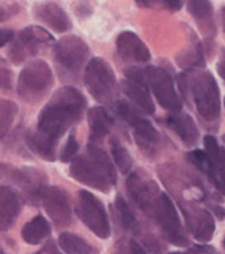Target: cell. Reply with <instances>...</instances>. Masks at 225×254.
Listing matches in <instances>:
<instances>
[{"label": "cell", "instance_id": "1", "mask_svg": "<svg viewBox=\"0 0 225 254\" xmlns=\"http://www.w3.org/2000/svg\"><path fill=\"white\" fill-rule=\"evenodd\" d=\"M86 99L73 86L57 89L42 109L36 132L27 135V145L46 161H55L56 145L62 135L83 115Z\"/></svg>", "mask_w": 225, "mask_h": 254}, {"label": "cell", "instance_id": "2", "mask_svg": "<svg viewBox=\"0 0 225 254\" xmlns=\"http://www.w3.org/2000/svg\"><path fill=\"white\" fill-rule=\"evenodd\" d=\"M178 85L185 98L191 96L199 117L205 121H217L221 114V98L217 80L208 70H185L179 75Z\"/></svg>", "mask_w": 225, "mask_h": 254}, {"label": "cell", "instance_id": "3", "mask_svg": "<svg viewBox=\"0 0 225 254\" xmlns=\"http://www.w3.org/2000/svg\"><path fill=\"white\" fill-rule=\"evenodd\" d=\"M70 175L76 181L102 192H108L116 186L115 165L105 151L95 144L88 145L85 155L72 161Z\"/></svg>", "mask_w": 225, "mask_h": 254}, {"label": "cell", "instance_id": "4", "mask_svg": "<svg viewBox=\"0 0 225 254\" xmlns=\"http://www.w3.org/2000/svg\"><path fill=\"white\" fill-rule=\"evenodd\" d=\"M89 58V46L79 36H65L55 45L53 61L62 79L75 80Z\"/></svg>", "mask_w": 225, "mask_h": 254}, {"label": "cell", "instance_id": "5", "mask_svg": "<svg viewBox=\"0 0 225 254\" xmlns=\"http://www.w3.org/2000/svg\"><path fill=\"white\" fill-rule=\"evenodd\" d=\"M83 82L89 94L101 104H112L118 95V82L113 69L102 58H93L88 62Z\"/></svg>", "mask_w": 225, "mask_h": 254}, {"label": "cell", "instance_id": "6", "mask_svg": "<svg viewBox=\"0 0 225 254\" xmlns=\"http://www.w3.org/2000/svg\"><path fill=\"white\" fill-rule=\"evenodd\" d=\"M53 85V72L45 61H30L17 79V94L27 102L42 99Z\"/></svg>", "mask_w": 225, "mask_h": 254}, {"label": "cell", "instance_id": "7", "mask_svg": "<svg viewBox=\"0 0 225 254\" xmlns=\"http://www.w3.org/2000/svg\"><path fill=\"white\" fill-rule=\"evenodd\" d=\"M76 213L82 223L99 239H108L111 236V224L106 214L105 205L96 198L92 192L80 190L78 192Z\"/></svg>", "mask_w": 225, "mask_h": 254}, {"label": "cell", "instance_id": "8", "mask_svg": "<svg viewBox=\"0 0 225 254\" xmlns=\"http://www.w3.org/2000/svg\"><path fill=\"white\" fill-rule=\"evenodd\" d=\"M154 214H155L157 223L161 227V231L167 241H169L173 246H179V247L188 246L189 240L186 237L184 226L178 215L176 207L168 194H165V192L159 194L155 208H154Z\"/></svg>", "mask_w": 225, "mask_h": 254}, {"label": "cell", "instance_id": "9", "mask_svg": "<svg viewBox=\"0 0 225 254\" xmlns=\"http://www.w3.org/2000/svg\"><path fill=\"white\" fill-rule=\"evenodd\" d=\"M148 85L161 107L172 114L181 112L182 99L175 89L172 76L168 70L158 66L145 67Z\"/></svg>", "mask_w": 225, "mask_h": 254}, {"label": "cell", "instance_id": "10", "mask_svg": "<svg viewBox=\"0 0 225 254\" xmlns=\"http://www.w3.org/2000/svg\"><path fill=\"white\" fill-rule=\"evenodd\" d=\"M53 36L43 27L29 26L23 29L9 49V58L14 65L22 64L39 52L40 45L52 43Z\"/></svg>", "mask_w": 225, "mask_h": 254}, {"label": "cell", "instance_id": "11", "mask_svg": "<svg viewBox=\"0 0 225 254\" xmlns=\"http://www.w3.org/2000/svg\"><path fill=\"white\" fill-rule=\"evenodd\" d=\"M116 112L120 118L132 128L135 139H136L139 147L145 151H151L155 147V144L159 141V135L157 129L132 105H129L128 102H123V101H118L116 102Z\"/></svg>", "mask_w": 225, "mask_h": 254}, {"label": "cell", "instance_id": "12", "mask_svg": "<svg viewBox=\"0 0 225 254\" xmlns=\"http://www.w3.org/2000/svg\"><path fill=\"white\" fill-rule=\"evenodd\" d=\"M126 79L122 82V91L126 95L135 107L146 115H152L155 112V104L149 94V85L146 79L145 69L128 67Z\"/></svg>", "mask_w": 225, "mask_h": 254}, {"label": "cell", "instance_id": "13", "mask_svg": "<svg viewBox=\"0 0 225 254\" xmlns=\"http://www.w3.org/2000/svg\"><path fill=\"white\" fill-rule=\"evenodd\" d=\"M12 177H13L14 184L20 188L22 195L26 202L32 205L42 202V198L49 186H48L46 175L40 170L26 167V168L12 171Z\"/></svg>", "mask_w": 225, "mask_h": 254}, {"label": "cell", "instance_id": "14", "mask_svg": "<svg viewBox=\"0 0 225 254\" xmlns=\"http://www.w3.org/2000/svg\"><path fill=\"white\" fill-rule=\"evenodd\" d=\"M181 211L185 217L186 227L198 241L207 243L212 239L215 231V220L211 213L202 208L197 202H181Z\"/></svg>", "mask_w": 225, "mask_h": 254}, {"label": "cell", "instance_id": "15", "mask_svg": "<svg viewBox=\"0 0 225 254\" xmlns=\"http://www.w3.org/2000/svg\"><path fill=\"white\" fill-rule=\"evenodd\" d=\"M42 204L49 218L57 228L67 227L72 223V210L66 192L59 187H48Z\"/></svg>", "mask_w": 225, "mask_h": 254}, {"label": "cell", "instance_id": "16", "mask_svg": "<svg viewBox=\"0 0 225 254\" xmlns=\"http://www.w3.org/2000/svg\"><path fill=\"white\" fill-rule=\"evenodd\" d=\"M126 188L128 194L131 195L133 202L145 213L152 214L155 204L158 200L159 194L155 188V184L145 180L144 177L133 173L126 180Z\"/></svg>", "mask_w": 225, "mask_h": 254}, {"label": "cell", "instance_id": "17", "mask_svg": "<svg viewBox=\"0 0 225 254\" xmlns=\"http://www.w3.org/2000/svg\"><path fill=\"white\" fill-rule=\"evenodd\" d=\"M35 16L39 19L42 23H45L48 27H51L52 30L57 33H65L67 30H70L72 22L70 17L67 16L63 7H60L59 4L48 1V3H42L39 6L35 7Z\"/></svg>", "mask_w": 225, "mask_h": 254}, {"label": "cell", "instance_id": "18", "mask_svg": "<svg viewBox=\"0 0 225 254\" xmlns=\"http://www.w3.org/2000/svg\"><path fill=\"white\" fill-rule=\"evenodd\" d=\"M116 49L118 54L133 62H148L151 59V52L142 39L133 32H122L116 39Z\"/></svg>", "mask_w": 225, "mask_h": 254}, {"label": "cell", "instance_id": "19", "mask_svg": "<svg viewBox=\"0 0 225 254\" xmlns=\"http://www.w3.org/2000/svg\"><path fill=\"white\" fill-rule=\"evenodd\" d=\"M20 197L13 188L0 186V231L12 228L20 214Z\"/></svg>", "mask_w": 225, "mask_h": 254}, {"label": "cell", "instance_id": "20", "mask_svg": "<svg viewBox=\"0 0 225 254\" xmlns=\"http://www.w3.org/2000/svg\"><path fill=\"white\" fill-rule=\"evenodd\" d=\"M167 124L188 147H192L198 142V127H197L195 121L192 120L188 114H184L182 111L172 114L167 118Z\"/></svg>", "mask_w": 225, "mask_h": 254}, {"label": "cell", "instance_id": "21", "mask_svg": "<svg viewBox=\"0 0 225 254\" xmlns=\"http://www.w3.org/2000/svg\"><path fill=\"white\" fill-rule=\"evenodd\" d=\"M186 7L191 16L195 19L201 32L212 38L217 32L214 22V9L210 0H186Z\"/></svg>", "mask_w": 225, "mask_h": 254}, {"label": "cell", "instance_id": "22", "mask_svg": "<svg viewBox=\"0 0 225 254\" xmlns=\"http://www.w3.org/2000/svg\"><path fill=\"white\" fill-rule=\"evenodd\" d=\"M49 234H51L49 221L42 215L33 217L22 228V239L30 246L40 244L46 237H49Z\"/></svg>", "mask_w": 225, "mask_h": 254}, {"label": "cell", "instance_id": "23", "mask_svg": "<svg viewBox=\"0 0 225 254\" xmlns=\"http://www.w3.org/2000/svg\"><path fill=\"white\" fill-rule=\"evenodd\" d=\"M88 124L91 129V136L104 138L109 134L113 121L104 107H93L88 111Z\"/></svg>", "mask_w": 225, "mask_h": 254}, {"label": "cell", "instance_id": "24", "mask_svg": "<svg viewBox=\"0 0 225 254\" xmlns=\"http://www.w3.org/2000/svg\"><path fill=\"white\" fill-rule=\"evenodd\" d=\"M204 145H205V152L211 161L214 171L217 173L220 181L225 186V148L220 147L215 136L212 135L204 136Z\"/></svg>", "mask_w": 225, "mask_h": 254}, {"label": "cell", "instance_id": "25", "mask_svg": "<svg viewBox=\"0 0 225 254\" xmlns=\"http://www.w3.org/2000/svg\"><path fill=\"white\" fill-rule=\"evenodd\" d=\"M188 160L191 161L201 173H204V174L207 175L208 180L211 181L215 187L218 188L220 191H223L225 194V186L220 181L218 175L214 171L211 161H210V158H208V155H207L205 151H201V149H194V151H191V152L188 154Z\"/></svg>", "mask_w": 225, "mask_h": 254}, {"label": "cell", "instance_id": "26", "mask_svg": "<svg viewBox=\"0 0 225 254\" xmlns=\"http://www.w3.org/2000/svg\"><path fill=\"white\" fill-rule=\"evenodd\" d=\"M176 64L186 70L204 66L205 65V56H204L202 45L197 40L195 45H191V46L185 48L184 51H181L176 56Z\"/></svg>", "mask_w": 225, "mask_h": 254}, {"label": "cell", "instance_id": "27", "mask_svg": "<svg viewBox=\"0 0 225 254\" xmlns=\"http://www.w3.org/2000/svg\"><path fill=\"white\" fill-rule=\"evenodd\" d=\"M59 246L66 254H96V250L88 241L73 233H62L59 236Z\"/></svg>", "mask_w": 225, "mask_h": 254}, {"label": "cell", "instance_id": "28", "mask_svg": "<svg viewBox=\"0 0 225 254\" xmlns=\"http://www.w3.org/2000/svg\"><path fill=\"white\" fill-rule=\"evenodd\" d=\"M111 154L115 165L118 167L122 174H129L131 168H132V157L129 155L128 149L120 144L118 139H112L111 141Z\"/></svg>", "mask_w": 225, "mask_h": 254}, {"label": "cell", "instance_id": "29", "mask_svg": "<svg viewBox=\"0 0 225 254\" xmlns=\"http://www.w3.org/2000/svg\"><path fill=\"white\" fill-rule=\"evenodd\" d=\"M17 112H19V108L13 101L0 99V139L12 128Z\"/></svg>", "mask_w": 225, "mask_h": 254}, {"label": "cell", "instance_id": "30", "mask_svg": "<svg viewBox=\"0 0 225 254\" xmlns=\"http://www.w3.org/2000/svg\"><path fill=\"white\" fill-rule=\"evenodd\" d=\"M115 208H116V213L119 217V223L122 227L128 231H135L138 230V221H136V217L133 214V211L131 210L129 204L126 202V200L118 195L116 200H115Z\"/></svg>", "mask_w": 225, "mask_h": 254}, {"label": "cell", "instance_id": "31", "mask_svg": "<svg viewBox=\"0 0 225 254\" xmlns=\"http://www.w3.org/2000/svg\"><path fill=\"white\" fill-rule=\"evenodd\" d=\"M112 254H148L144 247L131 237H123L115 243Z\"/></svg>", "mask_w": 225, "mask_h": 254}, {"label": "cell", "instance_id": "32", "mask_svg": "<svg viewBox=\"0 0 225 254\" xmlns=\"http://www.w3.org/2000/svg\"><path fill=\"white\" fill-rule=\"evenodd\" d=\"M139 7L148 9H165L169 12H176L182 7L181 0H135Z\"/></svg>", "mask_w": 225, "mask_h": 254}, {"label": "cell", "instance_id": "33", "mask_svg": "<svg viewBox=\"0 0 225 254\" xmlns=\"http://www.w3.org/2000/svg\"><path fill=\"white\" fill-rule=\"evenodd\" d=\"M78 149H79V144H78L76 138H75L73 135H70V136L67 138L66 145L63 147L62 152H60V161H63V162H70V161H73L75 160L76 152H78Z\"/></svg>", "mask_w": 225, "mask_h": 254}, {"label": "cell", "instance_id": "34", "mask_svg": "<svg viewBox=\"0 0 225 254\" xmlns=\"http://www.w3.org/2000/svg\"><path fill=\"white\" fill-rule=\"evenodd\" d=\"M19 10H20V7L17 6V4H1L0 6V23H3V22H6V20H9L10 17H13L16 14L19 13Z\"/></svg>", "mask_w": 225, "mask_h": 254}, {"label": "cell", "instance_id": "35", "mask_svg": "<svg viewBox=\"0 0 225 254\" xmlns=\"http://www.w3.org/2000/svg\"><path fill=\"white\" fill-rule=\"evenodd\" d=\"M12 88V72L6 67H0V89Z\"/></svg>", "mask_w": 225, "mask_h": 254}, {"label": "cell", "instance_id": "36", "mask_svg": "<svg viewBox=\"0 0 225 254\" xmlns=\"http://www.w3.org/2000/svg\"><path fill=\"white\" fill-rule=\"evenodd\" d=\"M14 39V32L10 29H0V48L6 46Z\"/></svg>", "mask_w": 225, "mask_h": 254}, {"label": "cell", "instance_id": "37", "mask_svg": "<svg viewBox=\"0 0 225 254\" xmlns=\"http://www.w3.org/2000/svg\"><path fill=\"white\" fill-rule=\"evenodd\" d=\"M36 254H62V253L57 250L56 244H53L52 241H51V243L45 244V246H43V247H42Z\"/></svg>", "mask_w": 225, "mask_h": 254}, {"label": "cell", "instance_id": "38", "mask_svg": "<svg viewBox=\"0 0 225 254\" xmlns=\"http://www.w3.org/2000/svg\"><path fill=\"white\" fill-rule=\"evenodd\" d=\"M217 70H218V75H220L225 82V49L221 51L220 59H218V64H217Z\"/></svg>", "mask_w": 225, "mask_h": 254}, {"label": "cell", "instance_id": "39", "mask_svg": "<svg viewBox=\"0 0 225 254\" xmlns=\"http://www.w3.org/2000/svg\"><path fill=\"white\" fill-rule=\"evenodd\" d=\"M12 173V170H10V167L7 165V164H3V162H0V180H3L4 177H7V175Z\"/></svg>", "mask_w": 225, "mask_h": 254}, {"label": "cell", "instance_id": "40", "mask_svg": "<svg viewBox=\"0 0 225 254\" xmlns=\"http://www.w3.org/2000/svg\"><path fill=\"white\" fill-rule=\"evenodd\" d=\"M169 254H204L202 252H199L198 249H194V250H189V252H173Z\"/></svg>", "mask_w": 225, "mask_h": 254}, {"label": "cell", "instance_id": "41", "mask_svg": "<svg viewBox=\"0 0 225 254\" xmlns=\"http://www.w3.org/2000/svg\"><path fill=\"white\" fill-rule=\"evenodd\" d=\"M221 19H223V29L225 32V7H223V10H221Z\"/></svg>", "mask_w": 225, "mask_h": 254}, {"label": "cell", "instance_id": "42", "mask_svg": "<svg viewBox=\"0 0 225 254\" xmlns=\"http://www.w3.org/2000/svg\"><path fill=\"white\" fill-rule=\"evenodd\" d=\"M223 141H224V142H225V135H223Z\"/></svg>", "mask_w": 225, "mask_h": 254}, {"label": "cell", "instance_id": "43", "mask_svg": "<svg viewBox=\"0 0 225 254\" xmlns=\"http://www.w3.org/2000/svg\"><path fill=\"white\" fill-rule=\"evenodd\" d=\"M0 254H3V250H1V249H0Z\"/></svg>", "mask_w": 225, "mask_h": 254}, {"label": "cell", "instance_id": "44", "mask_svg": "<svg viewBox=\"0 0 225 254\" xmlns=\"http://www.w3.org/2000/svg\"><path fill=\"white\" fill-rule=\"evenodd\" d=\"M224 105H225V99H224Z\"/></svg>", "mask_w": 225, "mask_h": 254}, {"label": "cell", "instance_id": "45", "mask_svg": "<svg viewBox=\"0 0 225 254\" xmlns=\"http://www.w3.org/2000/svg\"><path fill=\"white\" fill-rule=\"evenodd\" d=\"M224 246H225V240H224Z\"/></svg>", "mask_w": 225, "mask_h": 254}, {"label": "cell", "instance_id": "46", "mask_svg": "<svg viewBox=\"0 0 225 254\" xmlns=\"http://www.w3.org/2000/svg\"><path fill=\"white\" fill-rule=\"evenodd\" d=\"M3 254H4V253H3Z\"/></svg>", "mask_w": 225, "mask_h": 254}]
</instances>
